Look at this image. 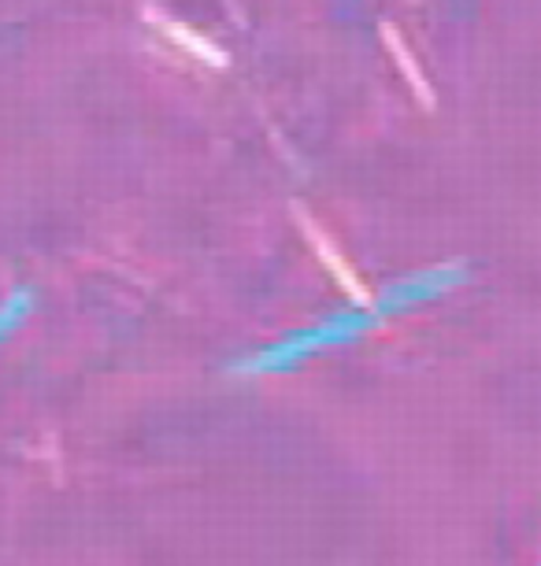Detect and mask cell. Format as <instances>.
<instances>
[{"label":"cell","mask_w":541,"mask_h":566,"mask_svg":"<svg viewBox=\"0 0 541 566\" xmlns=\"http://www.w3.org/2000/svg\"><path fill=\"white\" fill-rule=\"evenodd\" d=\"M468 282V263L452 260V263H434L423 271H412L405 277H394L386 290H378L375 296H364L356 304L334 307L331 315L315 318L312 326L290 329V334L268 340L263 348L249 352L246 359L235 363V374H249V378H268V374H290L301 363L326 356L334 348H348L356 340H364L367 334H375L397 315H412L427 304L445 301L452 290Z\"/></svg>","instance_id":"obj_1"}]
</instances>
